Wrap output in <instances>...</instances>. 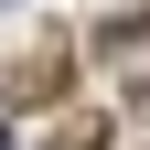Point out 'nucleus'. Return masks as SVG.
<instances>
[{"label":"nucleus","mask_w":150,"mask_h":150,"mask_svg":"<svg viewBox=\"0 0 150 150\" xmlns=\"http://www.w3.org/2000/svg\"><path fill=\"white\" fill-rule=\"evenodd\" d=\"M0 139H11V129H0Z\"/></svg>","instance_id":"2"},{"label":"nucleus","mask_w":150,"mask_h":150,"mask_svg":"<svg viewBox=\"0 0 150 150\" xmlns=\"http://www.w3.org/2000/svg\"><path fill=\"white\" fill-rule=\"evenodd\" d=\"M54 150H107V129H97V118H75V129H64Z\"/></svg>","instance_id":"1"}]
</instances>
